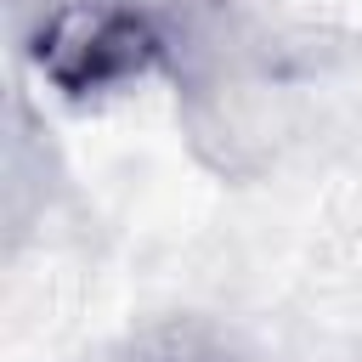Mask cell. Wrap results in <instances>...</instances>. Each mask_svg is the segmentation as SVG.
<instances>
[{
    "label": "cell",
    "instance_id": "1",
    "mask_svg": "<svg viewBox=\"0 0 362 362\" xmlns=\"http://www.w3.org/2000/svg\"><path fill=\"white\" fill-rule=\"evenodd\" d=\"M158 57L164 40L130 0H57L28 34L34 74L68 102L130 90L158 68Z\"/></svg>",
    "mask_w": 362,
    "mask_h": 362
},
{
    "label": "cell",
    "instance_id": "2",
    "mask_svg": "<svg viewBox=\"0 0 362 362\" xmlns=\"http://www.w3.org/2000/svg\"><path fill=\"white\" fill-rule=\"evenodd\" d=\"M141 362H232L215 339H204V334H192V328H170Z\"/></svg>",
    "mask_w": 362,
    "mask_h": 362
}]
</instances>
